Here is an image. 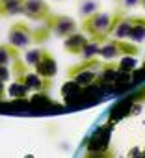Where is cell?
I'll list each match as a JSON object with an SVG mask.
<instances>
[{"instance_id": "12", "label": "cell", "mask_w": 145, "mask_h": 158, "mask_svg": "<svg viewBox=\"0 0 145 158\" xmlns=\"http://www.w3.org/2000/svg\"><path fill=\"white\" fill-rule=\"evenodd\" d=\"M17 58H21V50L10 43H0V65H11Z\"/></svg>"}, {"instance_id": "10", "label": "cell", "mask_w": 145, "mask_h": 158, "mask_svg": "<svg viewBox=\"0 0 145 158\" xmlns=\"http://www.w3.org/2000/svg\"><path fill=\"white\" fill-rule=\"evenodd\" d=\"M126 39L132 43L145 41V15H130V30Z\"/></svg>"}, {"instance_id": "19", "label": "cell", "mask_w": 145, "mask_h": 158, "mask_svg": "<svg viewBox=\"0 0 145 158\" xmlns=\"http://www.w3.org/2000/svg\"><path fill=\"white\" fill-rule=\"evenodd\" d=\"M134 58H136V56H123V58H119L117 69H119V71H132V69L138 65V61H136Z\"/></svg>"}, {"instance_id": "24", "label": "cell", "mask_w": 145, "mask_h": 158, "mask_svg": "<svg viewBox=\"0 0 145 158\" xmlns=\"http://www.w3.org/2000/svg\"><path fill=\"white\" fill-rule=\"evenodd\" d=\"M139 6H141V8L145 10V0H139Z\"/></svg>"}, {"instance_id": "16", "label": "cell", "mask_w": 145, "mask_h": 158, "mask_svg": "<svg viewBox=\"0 0 145 158\" xmlns=\"http://www.w3.org/2000/svg\"><path fill=\"white\" fill-rule=\"evenodd\" d=\"M101 45H102L101 41H97V39H89V37H88V43L84 45L80 58L86 60V58H95V56H99V48H101Z\"/></svg>"}, {"instance_id": "25", "label": "cell", "mask_w": 145, "mask_h": 158, "mask_svg": "<svg viewBox=\"0 0 145 158\" xmlns=\"http://www.w3.org/2000/svg\"><path fill=\"white\" fill-rule=\"evenodd\" d=\"M114 2H117V4H121V0H114Z\"/></svg>"}, {"instance_id": "21", "label": "cell", "mask_w": 145, "mask_h": 158, "mask_svg": "<svg viewBox=\"0 0 145 158\" xmlns=\"http://www.w3.org/2000/svg\"><path fill=\"white\" fill-rule=\"evenodd\" d=\"M11 78V69L8 67V65H0V82H8Z\"/></svg>"}, {"instance_id": "18", "label": "cell", "mask_w": 145, "mask_h": 158, "mask_svg": "<svg viewBox=\"0 0 145 158\" xmlns=\"http://www.w3.org/2000/svg\"><path fill=\"white\" fill-rule=\"evenodd\" d=\"M52 32L48 30L47 24H41L37 28H34V45H41V43H47L50 39Z\"/></svg>"}, {"instance_id": "1", "label": "cell", "mask_w": 145, "mask_h": 158, "mask_svg": "<svg viewBox=\"0 0 145 158\" xmlns=\"http://www.w3.org/2000/svg\"><path fill=\"white\" fill-rule=\"evenodd\" d=\"M125 15H126V10L123 6L115 8L114 11H97V13L82 19L80 30L89 39H97V41L104 43L112 35V32L115 30V26L123 21Z\"/></svg>"}, {"instance_id": "7", "label": "cell", "mask_w": 145, "mask_h": 158, "mask_svg": "<svg viewBox=\"0 0 145 158\" xmlns=\"http://www.w3.org/2000/svg\"><path fill=\"white\" fill-rule=\"evenodd\" d=\"M34 69H35V73H37L39 76L50 78V80H52L54 74L58 73V63H56L54 56H52L47 48H41V56H39L37 63L34 65Z\"/></svg>"}, {"instance_id": "15", "label": "cell", "mask_w": 145, "mask_h": 158, "mask_svg": "<svg viewBox=\"0 0 145 158\" xmlns=\"http://www.w3.org/2000/svg\"><path fill=\"white\" fill-rule=\"evenodd\" d=\"M8 93H10V97L11 99H26L28 97V88L21 82V80H13V84H10V88H8Z\"/></svg>"}, {"instance_id": "17", "label": "cell", "mask_w": 145, "mask_h": 158, "mask_svg": "<svg viewBox=\"0 0 145 158\" xmlns=\"http://www.w3.org/2000/svg\"><path fill=\"white\" fill-rule=\"evenodd\" d=\"M128 30H130V15H125L123 21H121V23L115 26V30L112 32V37H115V39H126Z\"/></svg>"}, {"instance_id": "2", "label": "cell", "mask_w": 145, "mask_h": 158, "mask_svg": "<svg viewBox=\"0 0 145 158\" xmlns=\"http://www.w3.org/2000/svg\"><path fill=\"white\" fill-rule=\"evenodd\" d=\"M139 45L132 43V41H125V39H115V37H108L101 48H99V58H102L104 61H112V60H119L123 56H138L139 54Z\"/></svg>"}, {"instance_id": "11", "label": "cell", "mask_w": 145, "mask_h": 158, "mask_svg": "<svg viewBox=\"0 0 145 158\" xmlns=\"http://www.w3.org/2000/svg\"><path fill=\"white\" fill-rule=\"evenodd\" d=\"M23 6L24 0H0V19L23 15Z\"/></svg>"}, {"instance_id": "20", "label": "cell", "mask_w": 145, "mask_h": 158, "mask_svg": "<svg viewBox=\"0 0 145 158\" xmlns=\"http://www.w3.org/2000/svg\"><path fill=\"white\" fill-rule=\"evenodd\" d=\"M39 56H41V48H28L23 60L26 61V65H30V67H34V65L37 63V60H39Z\"/></svg>"}, {"instance_id": "8", "label": "cell", "mask_w": 145, "mask_h": 158, "mask_svg": "<svg viewBox=\"0 0 145 158\" xmlns=\"http://www.w3.org/2000/svg\"><path fill=\"white\" fill-rule=\"evenodd\" d=\"M102 65H104V60L99 58V56H95V58H86V60H82L80 63L71 65V67L67 69V78H75L77 74L86 73V71H97V69H101Z\"/></svg>"}, {"instance_id": "3", "label": "cell", "mask_w": 145, "mask_h": 158, "mask_svg": "<svg viewBox=\"0 0 145 158\" xmlns=\"http://www.w3.org/2000/svg\"><path fill=\"white\" fill-rule=\"evenodd\" d=\"M8 43L19 50H28L34 45V28L24 21L13 23L8 30Z\"/></svg>"}, {"instance_id": "9", "label": "cell", "mask_w": 145, "mask_h": 158, "mask_svg": "<svg viewBox=\"0 0 145 158\" xmlns=\"http://www.w3.org/2000/svg\"><path fill=\"white\" fill-rule=\"evenodd\" d=\"M86 43H88V35L84 32H75L63 39V48H65V52H69L72 56H80Z\"/></svg>"}, {"instance_id": "6", "label": "cell", "mask_w": 145, "mask_h": 158, "mask_svg": "<svg viewBox=\"0 0 145 158\" xmlns=\"http://www.w3.org/2000/svg\"><path fill=\"white\" fill-rule=\"evenodd\" d=\"M17 80H21L26 88H28V91H35V93H41V91H48L50 89V78H43V76H39L35 71H26L24 74H21V76H17Z\"/></svg>"}, {"instance_id": "23", "label": "cell", "mask_w": 145, "mask_h": 158, "mask_svg": "<svg viewBox=\"0 0 145 158\" xmlns=\"http://www.w3.org/2000/svg\"><path fill=\"white\" fill-rule=\"evenodd\" d=\"M4 95H6V88H4V82H0V101L4 99Z\"/></svg>"}, {"instance_id": "4", "label": "cell", "mask_w": 145, "mask_h": 158, "mask_svg": "<svg viewBox=\"0 0 145 158\" xmlns=\"http://www.w3.org/2000/svg\"><path fill=\"white\" fill-rule=\"evenodd\" d=\"M43 24L48 26V30L52 32V35L61 37V39H65L67 35L78 32V28H80L72 17H67V15H61V13H50L45 19Z\"/></svg>"}, {"instance_id": "5", "label": "cell", "mask_w": 145, "mask_h": 158, "mask_svg": "<svg viewBox=\"0 0 145 158\" xmlns=\"http://www.w3.org/2000/svg\"><path fill=\"white\" fill-rule=\"evenodd\" d=\"M52 13L50 6L47 0H24L23 6V15L30 21H37V23H45V19Z\"/></svg>"}, {"instance_id": "13", "label": "cell", "mask_w": 145, "mask_h": 158, "mask_svg": "<svg viewBox=\"0 0 145 158\" xmlns=\"http://www.w3.org/2000/svg\"><path fill=\"white\" fill-rule=\"evenodd\" d=\"M101 11V0H80V4H78V13L82 19L93 15Z\"/></svg>"}, {"instance_id": "22", "label": "cell", "mask_w": 145, "mask_h": 158, "mask_svg": "<svg viewBox=\"0 0 145 158\" xmlns=\"http://www.w3.org/2000/svg\"><path fill=\"white\" fill-rule=\"evenodd\" d=\"M119 6H123L125 10H132V8L139 6V0H121V4H119Z\"/></svg>"}, {"instance_id": "14", "label": "cell", "mask_w": 145, "mask_h": 158, "mask_svg": "<svg viewBox=\"0 0 145 158\" xmlns=\"http://www.w3.org/2000/svg\"><path fill=\"white\" fill-rule=\"evenodd\" d=\"M82 158H117V154L110 145H106L101 149H88Z\"/></svg>"}]
</instances>
